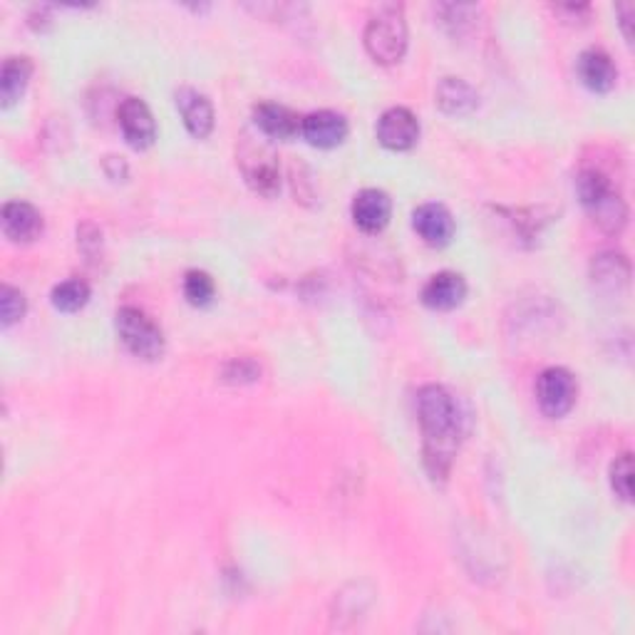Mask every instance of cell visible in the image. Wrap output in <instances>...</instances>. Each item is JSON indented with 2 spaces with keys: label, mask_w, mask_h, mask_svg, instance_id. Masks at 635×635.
Listing matches in <instances>:
<instances>
[{
  "label": "cell",
  "mask_w": 635,
  "mask_h": 635,
  "mask_svg": "<svg viewBox=\"0 0 635 635\" xmlns=\"http://www.w3.org/2000/svg\"><path fill=\"white\" fill-rule=\"evenodd\" d=\"M102 167H104V174H107L112 181H125L127 174H129L127 162L122 160V156H104Z\"/></svg>",
  "instance_id": "cell-26"
},
{
  "label": "cell",
  "mask_w": 635,
  "mask_h": 635,
  "mask_svg": "<svg viewBox=\"0 0 635 635\" xmlns=\"http://www.w3.org/2000/svg\"><path fill=\"white\" fill-rule=\"evenodd\" d=\"M239 167L246 185L256 194L271 199L281 191V164L266 139L243 135L239 144Z\"/></svg>",
  "instance_id": "cell-4"
},
{
  "label": "cell",
  "mask_w": 635,
  "mask_h": 635,
  "mask_svg": "<svg viewBox=\"0 0 635 635\" xmlns=\"http://www.w3.org/2000/svg\"><path fill=\"white\" fill-rule=\"evenodd\" d=\"M579 77L590 92L606 94L619 82V67L601 48H588L579 58Z\"/></svg>",
  "instance_id": "cell-16"
},
{
  "label": "cell",
  "mask_w": 635,
  "mask_h": 635,
  "mask_svg": "<svg viewBox=\"0 0 635 635\" xmlns=\"http://www.w3.org/2000/svg\"><path fill=\"white\" fill-rule=\"evenodd\" d=\"M351 125H347L345 115L335 110H318L303 117L301 135L308 144L318 147V150H333V147L343 144Z\"/></svg>",
  "instance_id": "cell-9"
},
{
  "label": "cell",
  "mask_w": 635,
  "mask_h": 635,
  "mask_svg": "<svg viewBox=\"0 0 635 635\" xmlns=\"http://www.w3.org/2000/svg\"><path fill=\"white\" fill-rule=\"evenodd\" d=\"M0 226L13 243H30L42 233V214L30 202H8L0 212Z\"/></svg>",
  "instance_id": "cell-15"
},
{
  "label": "cell",
  "mask_w": 635,
  "mask_h": 635,
  "mask_svg": "<svg viewBox=\"0 0 635 635\" xmlns=\"http://www.w3.org/2000/svg\"><path fill=\"white\" fill-rule=\"evenodd\" d=\"M576 194L598 229L619 237L628 224V204L615 191L611 177L598 167H584L576 177Z\"/></svg>",
  "instance_id": "cell-2"
},
{
  "label": "cell",
  "mask_w": 635,
  "mask_h": 635,
  "mask_svg": "<svg viewBox=\"0 0 635 635\" xmlns=\"http://www.w3.org/2000/svg\"><path fill=\"white\" fill-rule=\"evenodd\" d=\"M115 328L122 345L139 360H160L164 355V330L142 308L125 306L117 310Z\"/></svg>",
  "instance_id": "cell-5"
},
{
  "label": "cell",
  "mask_w": 635,
  "mask_h": 635,
  "mask_svg": "<svg viewBox=\"0 0 635 635\" xmlns=\"http://www.w3.org/2000/svg\"><path fill=\"white\" fill-rule=\"evenodd\" d=\"M90 295H92L90 283L82 281V278H67V281L58 283L55 289H52L50 301L60 313H77L87 306Z\"/></svg>",
  "instance_id": "cell-20"
},
{
  "label": "cell",
  "mask_w": 635,
  "mask_h": 635,
  "mask_svg": "<svg viewBox=\"0 0 635 635\" xmlns=\"http://www.w3.org/2000/svg\"><path fill=\"white\" fill-rule=\"evenodd\" d=\"M417 422L422 430V462L430 480L445 484L462 445V415L442 385H424L417 393Z\"/></svg>",
  "instance_id": "cell-1"
},
{
  "label": "cell",
  "mask_w": 635,
  "mask_h": 635,
  "mask_svg": "<svg viewBox=\"0 0 635 635\" xmlns=\"http://www.w3.org/2000/svg\"><path fill=\"white\" fill-rule=\"evenodd\" d=\"M611 490L621 501L633 499V455L623 452L611 465Z\"/></svg>",
  "instance_id": "cell-23"
},
{
  "label": "cell",
  "mask_w": 635,
  "mask_h": 635,
  "mask_svg": "<svg viewBox=\"0 0 635 635\" xmlns=\"http://www.w3.org/2000/svg\"><path fill=\"white\" fill-rule=\"evenodd\" d=\"M363 42L368 55L380 65H395L407 52L405 8L397 3L380 5L365 25Z\"/></svg>",
  "instance_id": "cell-3"
},
{
  "label": "cell",
  "mask_w": 635,
  "mask_h": 635,
  "mask_svg": "<svg viewBox=\"0 0 635 635\" xmlns=\"http://www.w3.org/2000/svg\"><path fill=\"white\" fill-rule=\"evenodd\" d=\"M119 129L135 150H150L156 139V122L150 104L139 98H125L117 110Z\"/></svg>",
  "instance_id": "cell-8"
},
{
  "label": "cell",
  "mask_w": 635,
  "mask_h": 635,
  "mask_svg": "<svg viewBox=\"0 0 635 635\" xmlns=\"http://www.w3.org/2000/svg\"><path fill=\"white\" fill-rule=\"evenodd\" d=\"M467 299V281L457 271L434 274L422 289V303L432 310H452Z\"/></svg>",
  "instance_id": "cell-17"
},
{
  "label": "cell",
  "mask_w": 635,
  "mask_h": 635,
  "mask_svg": "<svg viewBox=\"0 0 635 635\" xmlns=\"http://www.w3.org/2000/svg\"><path fill=\"white\" fill-rule=\"evenodd\" d=\"M301 122L303 117L295 115V112L285 107V104L278 102L254 104V125L258 132L268 139H278V142L293 139L295 135H301Z\"/></svg>",
  "instance_id": "cell-14"
},
{
  "label": "cell",
  "mask_w": 635,
  "mask_h": 635,
  "mask_svg": "<svg viewBox=\"0 0 635 635\" xmlns=\"http://www.w3.org/2000/svg\"><path fill=\"white\" fill-rule=\"evenodd\" d=\"M590 283L604 295H621L631 283V261L615 251H604L590 261Z\"/></svg>",
  "instance_id": "cell-13"
},
{
  "label": "cell",
  "mask_w": 635,
  "mask_h": 635,
  "mask_svg": "<svg viewBox=\"0 0 635 635\" xmlns=\"http://www.w3.org/2000/svg\"><path fill=\"white\" fill-rule=\"evenodd\" d=\"M615 13H619V17H621V28H623V35H625V40L628 42H633V30H631V21H633V3H623V5H619L615 8Z\"/></svg>",
  "instance_id": "cell-27"
},
{
  "label": "cell",
  "mask_w": 635,
  "mask_h": 635,
  "mask_svg": "<svg viewBox=\"0 0 635 635\" xmlns=\"http://www.w3.org/2000/svg\"><path fill=\"white\" fill-rule=\"evenodd\" d=\"M412 229L417 231V237H420L428 246H447L455 237V216L449 214V208L445 204H437V202H430V204H422L415 208L412 214Z\"/></svg>",
  "instance_id": "cell-10"
},
{
  "label": "cell",
  "mask_w": 635,
  "mask_h": 635,
  "mask_svg": "<svg viewBox=\"0 0 635 635\" xmlns=\"http://www.w3.org/2000/svg\"><path fill=\"white\" fill-rule=\"evenodd\" d=\"M177 110H179L181 119H185V127L191 137L206 139L208 135L214 132V127H216L214 104L204 92L194 90V87H179Z\"/></svg>",
  "instance_id": "cell-12"
},
{
  "label": "cell",
  "mask_w": 635,
  "mask_h": 635,
  "mask_svg": "<svg viewBox=\"0 0 635 635\" xmlns=\"http://www.w3.org/2000/svg\"><path fill=\"white\" fill-rule=\"evenodd\" d=\"M378 142L390 152L412 150L420 139V119L407 107H390L380 115L376 127Z\"/></svg>",
  "instance_id": "cell-7"
},
{
  "label": "cell",
  "mask_w": 635,
  "mask_h": 635,
  "mask_svg": "<svg viewBox=\"0 0 635 635\" xmlns=\"http://www.w3.org/2000/svg\"><path fill=\"white\" fill-rule=\"evenodd\" d=\"M25 310H28L25 293L21 289H13V285L5 283L3 289H0V323H3V328L21 323Z\"/></svg>",
  "instance_id": "cell-22"
},
{
  "label": "cell",
  "mask_w": 635,
  "mask_h": 635,
  "mask_svg": "<svg viewBox=\"0 0 635 635\" xmlns=\"http://www.w3.org/2000/svg\"><path fill=\"white\" fill-rule=\"evenodd\" d=\"M351 214L363 233H380L393 216V199L382 189H363L353 199Z\"/></svg>",
  "instance_id": "cell-11"
},
{
  "label": "cell",
  "mask_w": 635,
  "mask_h": 635,
  "mask_svg": "<svg viewBox=\"0 0 635 635\" xmlns=\"http://www.w3.org/2000/svg\"><path fill=\"white\" fill-rule=\"evenodd\" d=\"M33 77V60L25 55H13L3 63L0 69V102L3 107H13V104L23 98L28 90Z\"/></svg>",
  "instance_id": "cell-19"
},
{
  "label": "cell",
  "mask_w": 635,
  "mask_h": 635,
  "mask_svg": "<svg viewBox=\"0 0 635 635\" xmlns=\"http://www.w3.org/2000/svg\"><path fill=\"white\" fill-rule=\"evenodd\" d=\"M261 378V365L254 358H233L221 368V380L229 385H251Z\"/></svg>",
  "instance_id": "cell-24"
},
{
  "label": "cell",
  "mask_w": 635,
  "mask_h": 635,
  "mask_svg": "<svg viewBox=\"0 0 635 635\" xmlns=\"http://www.w3.org/2000/svg\"><path fill=\"white\" fill-rule=\"evenodd\" d=\"M77 246L87 258L94 261L102 254V231L94 224H82L77 229Z\"/></svg>",
  "instance_id": "cell-25"
},
{
  "label": "cell",
  "mask_w": 635,
  "mask_h": 635,
  "mask_svg": "<svg viewBox=\"0 0 635 635\" xmlns=\"http://www.w3.org/2000/svg\"><path fill=\"white\" fill-rule=\"evenodd\" d=\"M434 102L449 117H467L480 107V92L462 77H442L434 90Z\"/></svg>",
  "instance_id": "cell-18"
},
{
  "label": "cell",
  "mask_w": 635,
  "mask_h": 635,
  "mask_svg": "<svg viewBox=\"0 0 635 635\" xmlns=\"http://www.w3.org/2000/svg\"><path fill=\"white\" fill-rule=\"evenodd\" d=\"M185 295H187V301L191 303V306H196V308L208 306V303H212L214 295H216L214 278L208 276L206 271H199V268H194V271H187Z\"/></svg>",
  "instance_id": "cell-21"
},
{
  "label": "cell",
  "mask_w": 635,
  "mask_h": 635,
  "mask_svg": "<svg viewBox=\"0 0 635 635\" xmlns=\"http://www.w3.org/2000/svg\"><path fill=\"white\" fill-rule=\"evenodd\" d=\"M579 397V380L571 370L559 368H546L536 380V403L538 410L551 420L567 417Z\"/></svg>",
  "instance_id": "cell-6"
}]
</instances>
